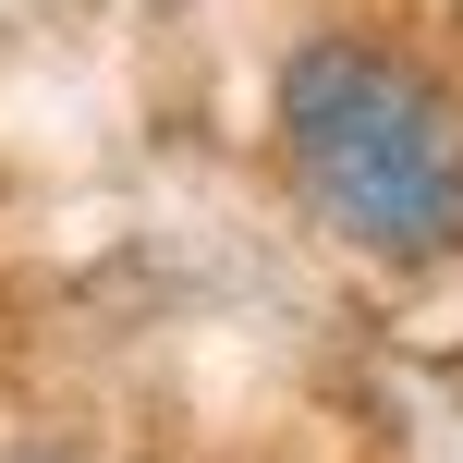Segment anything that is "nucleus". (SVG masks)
Listing matches in <instances>:
<instances>
[{
    "label": "nucleus",
    "mask_w": 463,
    "mask_h": 463,
    "mask_svg": "<svg viewBox=\"0 0 463 463\" xmlns=\"http://www.w3.org/2000/svg\"><path fill=\"white\" fill-rule=\"evenodd\" d=\"M280 159L305 208L354 256H451L463 244V98L391 37H317L280 73Z\"/></svg>",
    "instance_id": "nucleus-1"
},
{
    "label": "nucleus",
    "mask_w": 463,
    "mask_h": 463,
    "mask_svg": "<svg viewBox=\"0 0 463 463\" xmlns=\"http://www.w3.org/2000/svg\"><path fill=\"white\" fill-rule=\"evenodd\" d=\"M37 463H49V451H37Z\"/></svg>",
    "instance_id": "nucleus-2"
}]
</instances>
